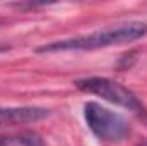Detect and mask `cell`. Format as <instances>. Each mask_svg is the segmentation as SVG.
I'll return each mask as SVG.
<instances>
[{
    "label": "cell",
    "instance_id": "obj_2",
    "mask_svg": "<svg viewBox=\"0 0 147 146\" xmlns=\"http://www.w3.org/2000/svg\"><path fill=\"white\" fill-rule=\"evenodd\" d=\"M84 117L89 129L103 141L120 143L128 136V124L125 117L96 102H87L84 105Z\"/></svg>",
    "mask_w": 147,
    "mask_h": 146
},
{
    "label": "cell",
    "instance_id": "obj_6",
    "mask_svg": "<svg viewBox=\"0 0 147 146\" xmlns=\"http://www.w3.org/2000/svg\"><path fill=\"white\" fill-rule=\"evenodd\" d=\"M17 143V138H10V136H0V146H12Z\"/></svg>",
    "mask_w": 147,
    "mask_h": 146
},
{
    "label": "cell",
    "instance_id": "obj_3",
    "mask_svg": "<svg viewBox=\"0 0 147 146\" xmlns=\"http://www.w3.org/2000/svg\"><path fill=\"white\" fill-rule=\"evenodd\" d=\"M75 86L84 91V93H91L96 96H101L103 100L111 102L115 105L125 107L128 110H140V103L137 100V96L125 86H121L116 81H111L108 77H86V79H79L75 81Z\"/></svg>",
    "mask_w": 147,
    "mask_h": 146
},
{
    "label": "cell",
    "instance_id": "obj_4",
    "mask_svg": "<svg viewBox=\"0 0 147 146\" xmlns=\"http://www.w3.org/2000/svg\"><path fill=\"white\" fill-rule=\"evenodd\" d=\"M48 108L43 107H2L0 108V126H16L36 122L48 115Z\"/></svg>",
    "mask_w": 147,
    "mask_h": 146
},
{
    "label": "cell",
    "instance_id": "obj_7",
    "mask_svg": "<svg viewBox=\"0 0 147 146\" xmlns=\"http://www.w3.org/2000/svg\"><path fill=\"white\" fill-rule=\"evenodd\" d=\"M3 50H7V46H3V45H0V52H3Z\"/></svg>",
    "mask_w": 147,
    "mask_h": 146
},
{
    "label": "cell",
    "instance_id": "obj_1",
    "mask_svg": "<svg viewBox=\"0 0 147 146\" xmlns=\"http://www.w3.org/2000/svg\"><path fill=\"white\" fill-rule=\"evenodd\" d=\"M147 35V24L140 21H132L116 28L103 29V31H94L89 35L67 40H58L48 45H43L38 48L39 53H51V52H67V50H96V48H106L115 45H123L135 41L139 38Z\"/></svg>",
    "mask_w": 147,
    "mask_h": 146
},
{
    "label": "cell",
    "instance_id": "obj_5",
    "mask_svg": "<svg viewBox=\"0 0 147 146\" xmlns=\"http://www.w3.org/2000/svg\"><path fill=\"white\" fill-rule=\"evenodd\" d=\"M17 143L22 146H43L41 138L34 132H24V134L17 136Z\"/></svg>",
    "mask_w": 147,
    "mask_h": 146
}]
</instances>
